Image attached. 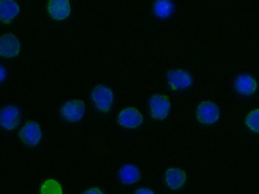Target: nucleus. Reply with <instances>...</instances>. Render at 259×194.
<instances>
[{
  "label": "nucleus",
  "instance_id": "obj_11",
  "mask_svg": "<svg viewBox=\"0 0 259 194\" xmlns=\"http://www.w3.org/2000/svg\"><path fill=\"white\" fill-rule=\"evenodd\" d=\"M235 89L242 95H253L257 88V81L251 75L242 73L235 79Z\"/></svg>",
  "mask_w": 259,
  "mask_h": 194
},
{
  "label": "nucleus",
  "instance_id": "obj_5",
  "mask_svg": "<svg viewBox=\"0 0 259 194\" xmlns=\"http://www.w3.org/2000/svg\"><path fill=\"white\" fill-rule=\"evenodd\" d=\"M19 138L25 145L35 147L41 142L42 132L39 124L35 121H28L19 131Z\"/></svg>",
  "mask_w": 259,
  "mask_h": 194
},
{
  "label": "nucleus",
  "instance_id": "obj_18",
  "mask_svg": "<svg viewBox=\"0 0 259 194\" xmlns=\"http://www.w3.org/2000/svg\"><path fill=\"white\" fill-rule=\"evenodd\" d=\"M7 77V71L4 66H0V83L3 82Z\"/></svg>",
  "mask_w": 259,
  "mask_h": 194
},
{
  "label": "nucleus",
  "instance_id": "obj_3",
  "mask_svg": "<svg viewBox=\"0 0 259 194\" xmlns=\"http://www.w3.org/2000/svg\"><path fill=\"white\" fill-rule=\"evenodd\" d=\"M220 115L218 105L212 101H203L198 105L196 109L198 120L203 124H213L219 120Z\"/></svg>",
  "mask_w": 259,
  "mask_h": 194
},
{
  "label": "nucleus",
  "instance_id": "obj_4",
  "mask_svg": "<svg viewBox=\"0 0 259 194\" xmlns=\"http://www.w3.org/2000/svg\"><path fill=\"white\" fill-rule=\"evenodd\" d=\"M21 112L17 106L7 105L0 109V127L7 131H12L19 126Z\"/></svg>",
  "mask_w": 259,
  "mask_h": 194
},
{
  "label": "nucleus",
  "instance_id": "obj_12",
  "mask_svg": "<svg viewBox=\"0 0 259 194\" xmlns=\"http://www.w3.org/2000/svg\"><path fill=\"white\" fill-rule=\"evenodd\" d=\"M20 12L17 3L12 0H0V22L5 24L12 23Z\"/></svg>",
  "mask_w": 259,
  "mask_h": 194
},
{
  "label": "nucleus",
  "instance_id": "obj_14",
  "mask_svg": "<svg viewBox=\"0 0 259 194\" xmlns=\"http://www.w3.org/2000/svg\"><path fill=\"white\" fill-rule=\"evenodd\" d=\"M120 181L126 185H132L137 182L141 178L139 169L134 165L128 164L123 166L119 172Z\"/></svg>",
  "mask_w": 259,
  "mask_h": 194
},
{
  "label": "nucleus",
  "instance_id": "obj_8",
  "mask_svg": "<svg viewBox=\"0 0 259 194\" xmlns=\"http://www.w3.org/2000/svg\"><path fill=\"white\" fill-rule=\"evenodd\" d=\"M20 51V42L12 34H4L0 37V56L14 58Z\"/></svg>",
  "mask_w": 259,
  "mask_h": 194
},
{
  "label": "nucleus",
  "instance_id": "obj_16",
  "mask_svg": "<svg viewBox=\"0 0 259 194\" xmlns=\"http://www.w3.org/2000/svg\"><path fill=\"white\" fill-rule=\"evenodd\" d=\"M41 194H63V189L59 181L47 179L41 185Z\"/></svg>",
  "mask_w": 259,
  "mask_h": 194
},
{
  "label": "nucleus",
  "instance_id": "obj_10",
  "mask_svg": "<svg viewBox=\"0 0 259 194\" xmlns=\"http://www.w3.org/2000/svg\"><path fill=\"white\" fill-rule=\"evenodd\" d=\"M47 12L55 20H64L69 17L71 7L67 0H51L47 3Z\"/></svg>",
  "mask_w": 259,
  "mask_h": 194
},
{
  "label": "nucleus",
  "instance_id": "obj_1",
  "mask_svg": "<svg viewBox=\"0 0 259 194\" xmlns=\"http://www.w3.org/2000/svg\"><path fill=\"white\" fill-rule=\"evenodd\" d=\"M91 99L98 110L108 112L113 106L114 96L110 88L106 86L97 85L91 91Z\"/></svg>",
  "mask_w": 259,
  "mask_h": 194
},
{
  "label": "nucleus",
  "instance_id": "obj_13",
  "mask_svg": "<svg viewBox=\"0 0 259 194\" xmlns=\"http://www.w3.org/2000/svg\"><path fill=\"white\" fill-rule=\"evenodd\" d=\"M186 174L180 168H169L165 173V181L168 188L177 190L186 181Z\"/></svg>",
  "mask_w": 259,
  "mask_h": 194
},
{
  "label": "nucleus",
  "instance_id": "obj_9",
  "mask_svg": "<svg viewBox=\"0 0 259 194\" xmlns=\"http://www.w3.org/2000/svg\"><path fill=\"white\" fill-rule=\"evenodd\" d=\"M119 124L125 128H137L141 125L143 116L135 108H127L121 111L117 117Z\"/></svg>",
  "mask_w": 259,
  "mask_h": 194
},
{
  "label": "nucleus",
  "instance_id": "obj_7",
  "mask_svg": "<svg viewBox=\"0 0 259 194\" xmlns=\"http://www.w3.org/2000/svg\"><path fill=\"white\" fill-rule=\"evenodd\" d=\"M167 81L172 90H182L189 88L193 82L192 75L184 69H172L167 73Z\"/></svg>",
  "mask_w": 259,
  "mask_h": 194
},
{
  "label": "nucleus",
  "instance_id": "obj_2",
  "mask_svg": "<svg viewBox=\"0 0 259 194\" xmlns=\"http://www.w3.org/2000/svg\"><path fill=\"white\" fill-rule=\"evenodd\" d=\"M85 112L84 101L80 100H72L67 101L61 108L60 114L65 120L68 122L80 121Z\"/></svg>",
  "mask_w": 259,
  "mask_h": 194
},
{
  "label": "nucleus",
  "instance_id": "obj_6",
  "mask_svg": "<svg viewBox=\"0 0 259 194\" xmlns=\"http://www.w3.org/2000/svg\"><path fill=\"white\" fill-rule=\"evenodd\" d=\"M171 102L164 95H156L149 101V109L152 117L156 120H164L168 116Z\"/></svg>",
  "mask_w": 259,
  "mask_h": 194
},
{
  "label": "nucleus",
  "instance_id": "obj_19",
  "mask_svg": "<svg viewBox=\"0 0 259 194\" xmlns=\"http://www.w3.org/2000/svg\"><path fill=\"white\" fill-rule=\"evenodd\" d=\"M135 194H155L154 192H152L149 188H139L137 189L135 192Z\"/></svg>",
  "mask_w": 259,
  "mask_h": 194
},
{
  "label": "nucleus",
  "instance_id": "obj_17",
  "mask_svg": "<svg viewBox=\"0 0 259 194\" xmlns=\"http://www.w3.org/2000/svg\"><path fill=\"white\" fill-rule=\"evenodd\" d=\"M259 110L255 109L250 112L249 114L246 116L245 123L247 126L248 128H250L253 132H258L259 130Z\"/></svg>",
  "mask_w": 259,
  "mask_h": 194
},
{
  "label": "nucleus",
  "instance_id": "obj_15",
  "mask_svg": "<svg viewBox=\"0 0 259 194\" xmlns=\"http://www.w3.org/2000/svg\"><path fill=\"white\" fill-rule=\"evenodd\" d=\"M153 11L156 16L161 19H165L173 13L174 5L168 0H158L155 2Z\"/></svg>",
  "mask_w": 259,
  "mask_h": 194
},
{
  "label": "nucleus",
  "instance_id": "obj_20",
  "mask_svg": "<svg viewBox=\"0 0 259 194\" xmlns=\"http://www.w3.org/2000/svg\"><path fill=\"white\" fill-rule=\"evenodd\" d=\"M83 194H104L102 190L98 188H91L85 191Z\"/></svg>",
  "mask_w": 259,
  "mask_h": 194
}]
</instances>
